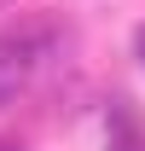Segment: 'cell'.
Masks as SVG:
<instances>
[{"instance_id": "cell-1", "label": "cell", "mask_w": 145, "mask_h": 151, "mask_svg": "<svg viewBox=\"0 0 145 151\" xmlns=\"http://www.w3.org/2000/svg\"><path fill=\"white\" fill-rule=\"evenodd\" d=\"M105 139H110V151H145L139 111H134L128 99H110V116H105Z\"/></svg>"}, {"instance_id": "cell-2", "label": "cell", "mask_w": 145, "mask_h": 151, "mask_svg": "<svg viewBox=\"0 0 145 151\" xmlns=\"http://www.w3.org/2000/svg\"><path fill=\"white\" fill-rule=\"evenodd\" d=\"M134 58H139V70H145V23L134 29Z\"/></svg>"}, {"instance_id": "cell-3", "label": "cell", "mask_w": 145, "mask_h": 151, "mask_svg": "<svg viewBox=\"0 0 145 151\" xmlns=\"http://www.w3.org/2000/svg\"><path fill=\"white\" fill-rule=\"evenodd\" d=\"M0 151H23V145H18V139H0Z\"/></svg>"}]
</instances>
